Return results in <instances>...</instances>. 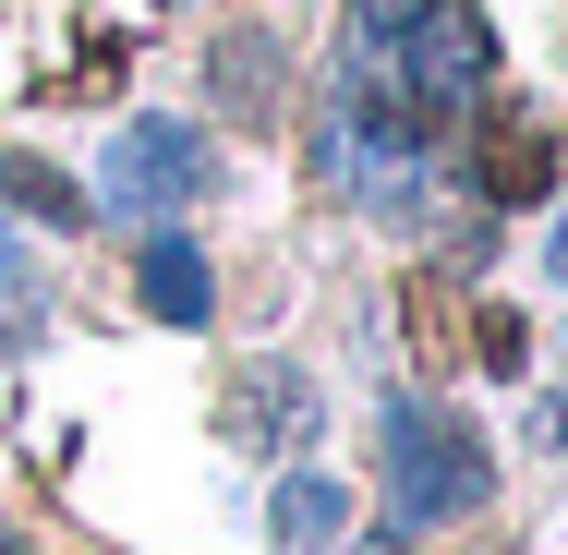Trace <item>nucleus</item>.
Instances as JSON below:
<instances>
[{"instance_id": "nucleus-1", "label": "nucleus", "mask_w": 568, "mask_h": 555, "mask_svg": "<svg viewBox=\"0 0 568 555\" xmlns=\"http://www.w3.org/2000/svg\"><path fill=\"white\" fill-rule=\"evenodd\" d=\"M436 145H448V133L412 110L363 49H351L339 85H327V121H315V169H327V194H351L363 218H424V206H436V182H448V169H436Z\"/></svg>"}, {"instance_id": "nucleus-2", "label": "nucleus", "mask_w": 568, "mask_h": 555, "mask_svg": "<svg viewBox=\"0 0 568 555\" xmlns=\"http://www.w3.org/2000/svg\"><path fill=\"white\" fill-rule=\"evenodd\" d=\"M484 495H496V459L448 399H387V544L459 532Z\"/></svg>"}, {"instance_id": "nucleus-3", "label": "nucleus", "mask_w": 568, "mask_h": 555, "mask_svg": "<svg viewBox=\"0 0 568 555\" xmlns=\"http://www.w3.org/2000/svg\"><path fill=\"white\" fill-rule=\"evenodd\" d=\"M219 194V145L194 133V121H170V110H145V121H121L110 133V157H98V218L121 229H158V218H182V206H206Z\"/></svg>"}, {"instance_id": "nucleus-4", "label": "nucleus", "mask_w": 568, "mask_h": 555, "mask_svg": "<svg viewBox=\"0 0 568 555\" xmlns=\"http://www.w3.org/2000/svg\"><path fill=\"white\" fill-rule=\"evenodd\" d=\"M133 302H145L158 327H206V315H219V278H206V254H194L170 218L145 229V254H133Z\"/></svg>"}, {"instance_id": "nucleus-5", "label": "nucleus", "mask_w": 568, "mask_h": 555, "mask_svg": "<svg viewBox=\"0 0 568 555\" xmlns=\"http://www.w3.org/2000/svg\"><path fill=\"white\" fill-rule=\"evenodd\" d=\"M339 532H351L339 471H291V483H278V507H266V544H278V555H327Z\"/></svg>"}, {"instance_id": "nucleus-6", "label": "nucleus", "mask_w": 568, "mask_h": 555, "mask_svg": "<svg viewBox=\"0 0 568 555\" xmlns=\"http://www.w3.org/2000/svg\"><path fill=\"white\" fill-rule=\"evenodd\" d=\"M49 338V266H37V241L0 218V350H37Z\"/></svg>"}, {"instance_id": "nucleus-7", "label": "nucleus", "mask_w": 568, "mask_h": 555, "mask_svg": "<svg viewBox=\"0 0 568 555\" xmlns=\"http://www.w3.org/2000/svg\"><path fill=\"white\" fill-rule=\"evenodd\" d=\"M0 194H12V206H49V218H85V194H73V182H49L37 157H12V182H0Z\"/></svg>"}, {"instance_id": "nucleus-8", "label": "nucleus", "mask_w": 568, "mask_h": 555, "mask_svg": "<svg viewBox=\"0 0 568 555\" xmlns=\"http://www.w3.org/2000/svg\"><path fill=\"white\" fill-rule=\"evenodd\" d=\"M520 446H568V399H532L520 411Z\"/></svg>"}, {"instance_id": "nucleus-9", "label": "nucleus", "mask_w": 568, "mask_h": 555, "mask_svg": "<svg viewBox=\"0 0 568 555\" xmlns=\"http://www.w3.org/2000/svg\"><path fill=\"white\" fill-rule=\"evenodd\" d=\"M545 278H557V302H568V206H557V229H545Z\"/></svg>"}, {"instance_id": "nucleus-10", "label": "nucleus", "mask_w": 568, "mask_h": 555, "mask_svg": "<svg viewBox=\"0 0 568 555\" xmlns=\"http://www.w3.org/2000/svg\"><path fill=\"white\" fill-rule=\"evenodd\" d=\"M399 12H424V0H351V37L363 24H399Z\"/></svg>"}, {"instance_id": "nucleus-11", "label": "nucleus", "mask_w": 568, "mask_h": 555, "mask_svg": "<svg viewBox=\"0 0 568 555\" xmlns=\"http://www.w3.org/2000/svg\"><path fill=\"white\" fill-rule=\"evenodd\" d=\"M0 555H12V544H0Z\"/></svg>"}]
</instances>
